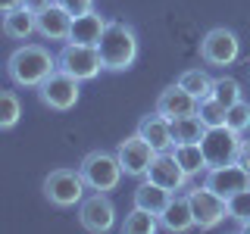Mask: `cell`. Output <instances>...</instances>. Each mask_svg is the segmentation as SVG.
Instances as JSON below:
<instances>
[{"label": "cell", "instance_id": "cell-1", "mask_svg": "<svg viewBox=\"0 0 250 234\" xmlns=\"http://www.w3.org/2000/svg\"><path fill=\"white\" fill-rule=\"evenodd\" d=\"M57 69V57L41 44H22L6 59V75L16 88H38Z\"/></svg>", "mask_w": 250, "mask_h": 234}, {"label": "cell", "instance_id": "cell-2", "mask_svg": "<svg viewBox=\"0 0 250 234\" xmlns=\"http://www.w3.org/2000/svg\"><path fill=\"white\" fill-rule=\"evenodd\" d=\"M100 50V59H104V69L109 72H125V69L135 66L138 53H141V44H138V31L128 25V22H106V31L97 44Z\"/></svg>", "mask_w": 250, "mask_h": 234}, {"label": "cell", "instance_id": "cell-3", "mask_svg": "<svg viewBox=\"0 0 250 234\" xmlns=\"http://www.w3.org/2000/svg\"><path fill=\"white\" fill-rule=\"evenodd\" d=\"M41 187H44L47 203H50V206H57V209H72V206H78V203L84 200V191H88L82 172H78V169H66V166L53 169L50 175L44 178Z\"/></svg>", "mask_w": 250, "mask_h": 234}, {"label": "cell", "instance_id": "cell-4", "mask_svg": "<svg viewBox=\"0 0 250 234\" xmlns=\"http://www.w3.org/2000/svg\"><path fill=\"white\" fill-rule=\"evenodd\" d=\"M78 172H82L88 191H100V194L116 191V187H119V181H122V166H119V159H116V153H106V150H91V153H84V159H82V166H78Z\"/></svg>", "mask_w": 250, "mask_h": 234}, {"label": "cell", "instance_id": "cell-5", "mask_svg": "<svg viewBox=\"0 0 250 234\" xmlns=\"http://www.w3.org/2000/svg\"><path fill=\"white\" fill-rule=\"evenodd\" d=\"M57 69H62L66 75L78 78V81H91V78L100 75L104 69V59H100V50L91 44H75V41H66L57 57Z\"/></svg>", "mask_w": 250, "mask_h": 234}, {"label": "cell", "instance_id": "cell-6", "mask_svg": "<svg viewBox=\"0 0 250 234\" xmlns=\"http://www.w3.org/2000/svg\"><path fill=\"white\" fill-rule=\"evenodd\" d=\"M78 78L66 75L62 69H53L50 75L44 78L41 84H38V100L47 106V109H57V113H69L75 103H78V94H82V88H78Z\"/></svg>", "mask_w": 250, "mask_h": 234}, {"label": "cell", "instance_id": "cell-7", "mask_svg": "<svg viewBox=\"0 0 250 234\" xmlns=\"http://www.w3.org/2000/svg\"><path fill=\"white\" fill-rule=\"evenodd\" d=\"M241 137L238 131H231L229 125H216V128H207L200 147H203V156H207V169L213 166H225V162H238V153H241Z\"/></svg>", "mask_w": 250, "mask_h": 234}, {"label": "cell", "instance_id": "cell-8", "mask_svg": "<svg viewBox=\"0 0 250 234\" xmlns=\"http://www.w3.org/2000/svg\"><path fill=\"white\" fill-rule=\"evenodd\" d=\"M188 200H191V213H194V228H200V231H213L219 222L229 218L225 197H219V194L209 191L207 184L188 191Z\"/></svg>", "mask_w": 250, "mask_h": 234}, {"label": "cell", "instance_id": "cell-9", "mask_svg": "<svg viewBox=\"0 0 250 234\" xmlns=\"http://www.w3.org/2000/svg\"><path fill=\"white\" fill-rule=\"evenodd\" d=\"M241 57V41L231 28H209L200 41V59L207 66H231Z\"/></svg>", "mask_w": 250, "mask_h": 234}, {"label": "cell", "instance_id": "cell-10", "mask_svg": "<svg viewBox=\"0 0 250 234\" xmlns=\"http://www.w3.org/2000/svg\"><path fill=\"white\" fill-rule=\"evenodd\" d=\"M78 222H82L84 231L91 234H106L116 228V206L109 200V194L94 191L91 197H84L78 203Z\"/></svg>", "mask_w": 250, "mask_h": 234}, {"label": "cell", "instance_id": "cell-11", "mask_svg": "<svg viewBox=\"0 0 250 234\" xmlns=\"http://www.w3.org/2000/svg\"><path fill=\"white\" fill-rule=\"evenodd\" d=\"M116 159H119V166H122V175L144 178L147 169H150V162L156 159V150L135 131V135H128L125 140H119V147H116Z\"/></svg>", "mask_w": 250, "mask_h": 234}, {"label": "cell", "instance_id": "cell-12", "mask_svg": "<svg viewBox=\"0 0 250 234\" xmlns=\"http://www.w3.org/2000/svg\"><path fill=\"white\" fill-rule=\"evenodd\" d=\"M203 184H207L209 191H216L219 197L229 200L231 194H238V191H244V187H250V172L241 166V162H225V166L207 169Z\"/></svg>", "mask_w": 250, "mask_h": 234}, {"label": "cell", "instance_id": "cell-13", "mask_svg": "<svg viewBox=\"0 0 250 234\" xmlns=\"http://www.w3.org/2000/svg\"><path fill=\"white\" fill-rule=\"evenodd\" d=\"M144 178H150L153 184H160V187H166V191L172 194H178V191H185L188 181H191V175L175 162V156H172L169 150L166 153H156V159L150 162V169H147V175Z\"/></svg>", "mask_w": 250, "mask_h": 234}, {"label": "cell", "instance_id": "cell-14", "mask_svg": "<svg viewBox=\"0 0 250 234\" xmlns=\"http://www.w3.org/2000/svg\"><path fill=\"white\" fill-rule=\"evenodd\" d=\"M153 109L160 116H166L169 122H175V119H182V116H194V113H197V97H194V94H188L182 84L175 81V84H169V88L160 91Z\"/></svg>", "mask_w": 250, "mask_h": 234}, {"label": "cell", "instance_id": "cell-15", "mask_svg": "<svg viewBox=\"0 0 250 234\" xmlns=\"http://www.w3.org/2000/svg\"><path fill=\"white\" fill-rule=\"evenodd\" d=\"M35 25H38V35L47 38V41H69L72 13L62 10L57 0H53V3H50V6H44L41 13H35Z\"/></svg>", "mask_w": 250, "mask_h": 234}, {"label": "cell", "instance_id": "cell-16", "mask_svg": "<svg viewBox=\"0 0 250 234\" xmlns=\"http://www.w3.org/2000/svg\"><path fill=\"white\" fill-rule=\"evenodd\" d=\"M138 135L144 137L156 153H166V150H172V144H175V137H172V122L166 116H160L156 109L138 122Z\"/></svg>", "mask_w": 250, "mask_h": 234}, {"label": "cell", "instance_id": "cell-17", "mask_svg": "<svg viewBox=\"0 0 250 234\" xmlns=\"http://www.w3.org/2000/svg\"><path fill=\"white\" fill-rule=\"evenodd\" d=\"M160 228H166L172 234H185L194 228V213H191V200L188 194H172V200L166 203V209L160 213Z\"/></svg>", "mask_w": 250, "mask_h": 234}, {"label": "cell", "instance_id": "cell-18", "mask_svg": "<svg viewBox=\"0 0 250 234\" xmlns=\"http://www.w3.org/2000/svg\"><path fill=\"white\" fill-rule=\"evenodd\" d=\"M106 22L97 10H88V13H82V16H72V28H69V41H75V44H91V47H97L100 44V38H104V31H106Z\"/></svg>", "mask_w": 250, "mask_h": 234}, {"label": "cell", "instance_id": "cell-19", "mask_svg": "<svg viewBox=\"0 0 250 234\" xmlns=\"http://www.w3.org/2000/svg\"><path fill=\"white\" fill-rule=\"evenodd\" d=\"M172 200V191H166V187H160V184H153L150 178H144L138 187H135V194H131V203H135L138 209H147L150 215L160 218V213L166 209V203Z\"/></svg>", "mask_w": 250, "mask_h": 234}, {"label": "cell", "instance_id": "cell-20", "mask_svg": "<svg viewBox=\"0 0 250 234\" xmlns=\"http://www.w3.org/2000/svg\"><path fill=\"white\" fill-rule=\"evenodd\" d=\"M0 31H3L6 38H13V41H25V38H31L38 31L35 13H31L25 3L16 6V10H10V13H3V19H0Z\"/></svg>", "mask_w": 250, "mask_h": 234}, {"label": "cell", "instance_id": "cell-21", "mask_svg": "<svg viewBox=\"0 0 250 234\" xmlns=\"http://www.w3.org/2000/svg\"><path fill=\"white\" fill-rule=\"evenodd\" d=\"M172 156H175V162L182 166L188 175H200V172H207V156H203V147L200 144H172Z\"/></svg>", "mask_w": 250, "mask_h": 234}, {"label": "cell", "instance_id": "cell-22", "mask_svg": "<svg viewBox=\"0 0 250 234\" xmlns=\"http://www.w3.org/2000/svg\"><path fill=\"white\" fill-rule=\"evenodd\" d=\"M203 135H207V125L200 122V116H182V119L172 122V137L175 144H200Z\"/></svg>", "mask_w": 250, "mask_h": 234}, {"label": "cell", "instance_id": "cell-23", "mask_svg": "<svg viewBox=\"0 0 250 234\" xmlns=\"http://www.w3.org/2000/svg\"><path fill=\"white\" fill-rule=\"evenodd\" d=\"M213 81L216 78L209 75L207 69H188V72H182V78H178V84H182L188 94H194L197 100L213 97Z\"/></svg>", "mask_w": 250, "mask_h": 234}, {"label": "cell", "instance_id": "cell-24", "mask_svg": "<svg viewBox=\"0 0 250 234\" xmlns=\"http://www.w3.org/2000/svg\"><path fill=\"white\" fill-rule=\"evenodd\" d=\"M156 228H160V218L150 215L147 209H138V206H131V213L122 222V234H153Z\"/></svg>", "mask_w": 250, "mask_h": 234}, {"label": "cell", "instance_id": "cell-25", "mask_svg": "<svg viewBox=\"0 0 250 234\" xmlns=\"http://www.w3.org/2000/svg\"><path fill=\"white\" fill-rule=\"evenodd\" d=\"M22 119V103L16 91H0V131L16 128Z\"/></svg>", "mask_w": 250, "mask_h": 234}, {"label": "cell", "instance_id": "cell-26", "mask_svg": "<svg viewBox=\"0 0 250 234\" xmlns=\"http://www.w3.org/2000/svg\"><path fill=\"white\" fill-rule=\"evenodd\" d=\"M213 97L219 100V103H225V106L244 100V94H241V81H238V78H231V75L216 78V81H213Z\"/></svg>", "mask_w": 250, "mask_h": 234}, {"label": "cell", "instance_id": "cell-27", "mask_svg": "<svg viewBox=\"0 0 250 234\" xmlns=\"http://www.w3.org/2000/svg\"><path fill=\"white\" fill-rule=\"evenodd\" d=\"M225 103H219L216 97H203L197 100V116H200V122L207 125V128H216V125H225Z\"/></svg>", "mask_w": 250, "mask_h": 234}, {"label": "cell", "instance_id": "cell-28", "mask_svg": "<svg viewBox=\"0 0 250 234\" xmlns=\"http://www.w3.org/2000/svg\"><path fill=\"white\" fill-rule=\"evenodd\" d=\"M225 206H229V218H231V222H238V225L250 222V187L231 194V197L225 200Z\"/></svg>", "mask_w": 250, "mask_h": 234}, {"label": "cell", "instance_id": "cell-29", "mask_svg": "<svg viewBox=\"0 0 250 234\" xmlns=\"http://www.w3.org/2000/svg\"><path fill=\"white\" fill-rule=\"evenodd\" d=\"M225 125H229L231 131H238V135H244L250 128V103L247 100H238V103H231L225 109Z\"/></svg>", "mask_w": 250, "mask_h": 234}, {"label": "cell", "instance_id": "cell-30", "mask_svg": "<svg viewBox=\"0 0 250 234\" xmlns=\"http://www.w3.org/2000/svg\"><path fill=\"white\" fill-rule=\"evenodd\" d=\"M57 3L62 6V10H69L72 16H82V13L94 10V0H57Z\"/></svg>", "mask_w": 250, "mask_h": 234}, {"label": "cell", "instance_id": "cell-31", "mask_svg": "<svg viewBox=\"0 0 250 234\" xmlns=\"http://www.w3.org/2000/svg\"><path fill=\"white\" fill-rule=\"evenodd\" d=\"M238 162L250 172V140H241V153H238Z\"/></svg>", "mask_w": 250, "mask_h": 234}, {"label": "cell", "instance_id": "cell-32", "mask_svg": "<svg viewBox=\"0 0 250 234\" xmlns=\"http://www.w3.org/2000/svg\"><path fill=\"white\" fill-rule=\"evenodd\" d=\"M50 3H53V0H25V6H28L31 13H41L44 6H50Z\"/></svg>", "mask_w": 250, "mask_h": 234}, {"label": "cell", "instance_id": "cell-33", "mask_svg": "<svg viewBox=\"0 0 250 234\" xmlns=\"http://www.w3.org/2000/svg\"><path fill=\"white\" fill-rule=\"evenodd\" d=\"M25 0H0V16L3 13H10V10H16V6H22Z\"/></svg>", "mask_w": 250, "mask_h": 234}, {"label": "cell", "instance_id": "cell-34", "mask_svg": "<svg viewBox=\"0 0 250 234\" xmlns=\"http://www.w3.org/2000/svg\"><path fill=\"white\" fill-rule=\"evenodd\" d=\"M238 228H241V231H247V234H250V222H244V225H238Z\"/></svg>", "mask_w": 250, "mask_h": 234}]
</instances>
